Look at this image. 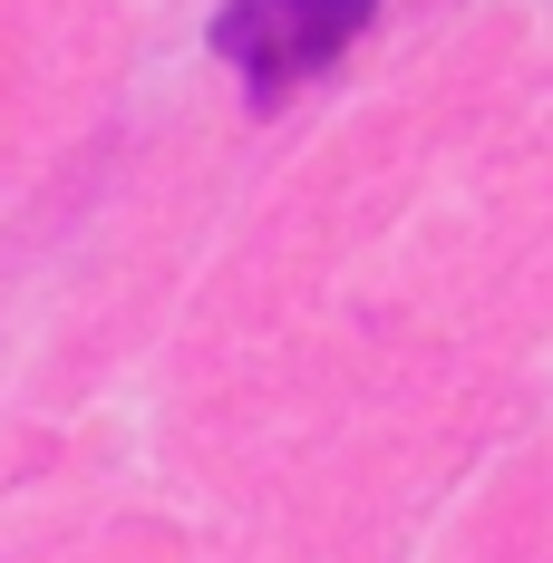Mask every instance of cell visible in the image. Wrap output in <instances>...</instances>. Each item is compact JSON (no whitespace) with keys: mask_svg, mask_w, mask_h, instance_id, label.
I'll return each mask as SVG.
<instances>
[{"mask_svg":"<svg viewBox=\"0 0 553 563\" xmlns=\"http://www.w3.org/2000/svg\"><path fill=\"white\" fill-rule=\"evenodd\" d=\"M379 0H223L214 10V49L243 68L253 108L291 98L301 78H321L360 30H369Z\"/></svg>","mask_w":553,"mask_h":563,"instance_id":"obj_1","label":"cell"}]
</instances>
